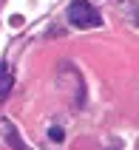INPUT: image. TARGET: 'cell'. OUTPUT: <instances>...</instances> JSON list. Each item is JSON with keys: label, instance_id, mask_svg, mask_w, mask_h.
<instances>
[{"label": "cell", "instance_id": "cell-1", "mask_svg": "<svg viewBox=\"0 0 139 150\" xmlns=\"http://www.w3.org/2000/svg\"><path fill=\"white\" fill-rule=\"evenodd\" d=\"M68 23L77 25V28H94V25L102 23V17L88 0H74L68 6Z\"/></svg>", "mask_w": 139, "mask_h": 150}, {"label": "cell", "instance_id": "cell-2", "mask_svg": "<svg viewBox=\"0 0 139 150\" xmlns=\"http://www.w3.org/2000/svg\"><path fill=\"white\" fill-rule=\"evenodd\" d=\"M11 85H14V76H11V71H9V68H3V71H0V102L9 99Z\"/></svg>", "mask_w": 139, "mask_h": 150}, {"label": "cell", "instance_id": "cell-3", "mask_svg": "<svg viewBox=\"0 0 139 150\" xmlns=\"http://www.w3.org/2000/svg\"><path fill=\"white\" fill-rule=\"evenodd\" d=\"M6 133H9V144H11V150H26L23 139H20V136H17V130H14V125H9Z\"/></svg>", "mask_w": 139, "mask_h": 150}, {"label": "cell", "instance_id": "cell-4", "mask_svg": "<svg viewBox=\"0 0 139 150\" xmlns=\"http://www.w3.org/2000/svg\"><path fill=\"white\" fill-rule=\"evenodd\" d=\"M48 136L54 139V142H63V136H66V133H63V127H51V130H48Z\"/></svg>", "mask_w": 139, "mask_h": 150}]
</instances>
